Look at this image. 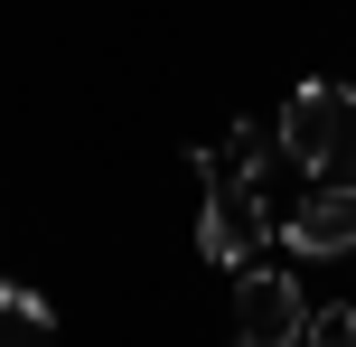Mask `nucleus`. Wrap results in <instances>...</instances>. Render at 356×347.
<instances>
[{"label": "nucleus", "instance_id": "1", "mask_svg": "<svg viewBox=\"0 0 356 347\" xmlns=\"http://www.w3.org/2000/svg\"><path fill=\"white\" fill-rule=\"evenodd\" d=\"M188 169H197V188H207V207H197V254H207L216 273L263 263V244H272V188L216 169V150H188Z\"/></svg>", "mask_w": 356, "mask_h": 347}, {"label": "nucleus", "instance_id": "6", "mask_svg": "<svg viewBox=\"0 0 356 347\" xmlns=\"http://www.w3.org/2000/svg\"><path fill=\"white\" fill-rule=\"evenodd\" d=\"M272 150H282V141H272L263 122H234V131H225V150H216V169H234V179H263Z\"/></svg>", "mask_w": 356, "mask_h": 347}, {"label": "nucleus", "instance_id": "2", "mask_svg": "<svg viewBox=\"0 0 356 347\" xmlns=\"http://www.w3.org/2000/svg\"><path fill=\"white\" fill-rule=\"evenodd\" d=\"M272 141H282V160L300 169V179H347V169H356V85L309 75V85L282 104Z\"/></svg>", "mask_w": 356, "mask_h": 347}, {"label": "nucleus", "instance_id": "7", "mask_svg": "<svg viewBox=\"0 0 356 347\" xmlns=\"http://www.w3.org/2000/svg\"><path fill=\"white\" fill-rule=\"evenodd\" d=\"M300 347H356V300H319L309 329H300Z\"/></svg>", "mask_w": 356, "mask_h": 347}, {"label": "nucleus", "instance_id": "5", "mask_svg": "<svg viewBox=\"0 0 356 347\" xmlns=\"http://www.w3.org/2000/svg\"><path fill=\"white\" fill-rule=\"evenodd\" d=\"M0 347H56V300L29 282H0Z\"/></svg>", "mask_w": 356, "mask_h": 347}, {"label": "nucleus", "instance_id": "3", "mask_svg": "<svg viewBox=\"0 0 356 347\" xmlns=\"http://www.w3.org/2000/svg\"><path fill=\"white\" fill-rule=\"evenodd\" d=\"M300 329H309L300 273L244 263V273H234V347H300Z\"/></svg>", "mask_w": 356, "mask_h": 347}, {"label": "nucleus", "instance_id": "4", "mask_svg": "<svg viewBox=\"0 0 356 347\" xmlns=\"http://www.w3.org/2000/svg\"><path fill=\"white\" fill-rule=\"evenodd\" d=\"M272 235H282L300 263H338V254H356V179L300 188V207H291V216H272Z\"/></svg>", "mask_w": 356, "mask_h": 347}]
</instances>
